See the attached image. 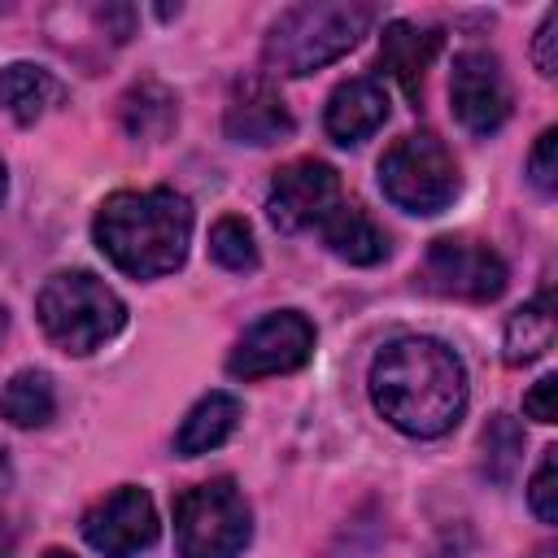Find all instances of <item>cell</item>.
Masks as SVG:
<instances>
[{"label":"cell","instance_id":"obj_20","mask_svg":"<svg viewBox=\"0 0 558 558\" xmlns=\"http://www.w3.org/2000/svg\"><path fill=\"white\" fill-rule=\"evenodd\" d=\"M174 118H179L174 96H170L161 83H153V78L135 83V87L122 96V126H126L135 140H166L170 126H174Z\"/></svg>","mask_w":558,"mask_h":558},{"label":"cell","instance_id":"obj_13","mask_svg":"<svg viewBox=\"0 0 558 558\" xmlns=\"http://www.w3.org/2000/svg\"><path fill=\"white\" fill-rule=\"evenodd\" d=\"M388 118V92L379 87V78L362 74V78H349L331 92L327 100V113H323V126L336 144H362L366 135H375Z\"/></svg>","mask_w":558,"mask_h":558},{"label":"cell","instance_id":"obj_24","mask_svg":"<svg viewBox=\"0 0 558 558\" xmlns=\"http://www.w3.org/2000/svg\"><path fill=\"white\" fill-rule=\"evenodd\" d=\"M527 174L545 196H554V187H558V131L554 126L541 131V140H536V148L527 157Z\"/></svg>","mask_w":558,"mask_h":558},{"label":"cell","instance_id":"obj_28","mask_svg":"<svg viewBox=\"0 0 558 558\" xmlns=\"http://www.w3.org/2000/svg\"><path fill=\"white\" fill-rule=\"evenodd\" d=\"M44 558H74V554H65V549H48Z\"/></svg>","mask_w":558,"mask_h":558},{"label":"cell","instance_id":"obj_7","mask_svg":"<svg viewBox=\"0 0 558 558\" xmlns=\"http://www.w3.org/2000/svg\"><path fill=\"white\" fill-rule=\"evenodd\" d=\"M423 288L436 296H453V301H493L506 288V262L466 235H440L427 244L423 270H418Z\"/></svg>","mask_w":558,"mask_h":558},{"label":"cell","instance_id":"obj_1","mask_svg":"<svg viewBox=\"0 0 558 558\" xmlns=\"http://www.w3.org/2000/svg\"><path fill=\"white\" fill-rule=\"evenodd\" d=\"M371 401L405 436L432 440L458 427L466 410V371L432 336H401L371 362Z\"/></svg>","mask_w":558,"mask_h":558},{"label":"cell","instance_id":"obj_22","mask_svg":"<svg viewBox=\"0 0 558 558\" xmlns=\"http://www.w3.org/2000/svg\"><path fill=\"white\" fill-rule=\"evenodd\" d=\"M519 453H523V432L514 427L510 414H493L488 427H484V471L497 484H506L514 462H519Z\"/></svg>","mask_w":558,"mask_h":558},{"label":"cell","instance_id":"obj_21","mask_svg":"<svg viewBox=\"0 0 558 558\" xmlns=\"http://www.w3.org/2000/svg\"><path fill=\"white\" fill-rule=\"evenodd\" d=\"M209 257H214L222 270H235V275L253 270V266H257V244H253L248 222L235 218V214L218 218L214 231H209Z\"/></svg>","mask_w":558,"mask_h":558},{"label":"cell","instance_id":"obj_29","mask_svg":"<svg viewBox=\"0 0 558 558\" xmlns=\"http://www.w3.org/2000/svg\"><path fill=\"white\" fill-rule=\"evenodd\" d=\"M4 327H9V314H4V305H0V336H4Z\"/></svg>","mask_w":558,"mask_h":558},{"label":"cell","instance_id":"obj_9","mask_svg":"<svg viewBox=\"0 0 558 558\" xmlns=\"http://www.w3.org/2000/svg\"><path fill=\"white\" fill-rule=\"evenodd\" d=\"M449 100H453L458 122L471 135H493L510 118V83H506L501 61L484 48L458 52L453 74H449Z\"/></svg>","mask_w":558,"mask_h":558},{"label":"cell","instance_id":"obj_11","mask_svg":"<svg viewBox=\"0 0 558 558\" xmlns=\"http://www.w3.org/2000/svg\"><path fill=\"white\" fill-rule=\"evenodd\" d=\"M336 201H340V179H336V170H331L327 161L305 157V161H292V166H283V170L275 174L270 196H266V214H270V222H275L279 231L296 235V231H305V227H318V222L331 214Z\"/></svg>","mask_w":558,"mask_h":558},{"label":"cell","instance_id":"obj_18","mask_svg":"<svg viewBox=\"0 0 558 558\" xmlns=\"http://www.w3.org/2000/svg\"><path fill=\"white\" fill-rule=\"evenodd\" d=\"M52 100H57V78L44 65L13 61L0 70V109L13 122H35Z\"/></svg>","mask_w":558,"mask_h":558},{"label":"cell","instance_id":"obj_8","mask_svg":"<svg viewBox=\"0 0 558 558\" xmlns=\"http://www.w3.org/2000/svg\"><path fill=\"white\" fill-rule=\"evenodd\" d=\"M314 353V323L296 310H275L257 318L240 344L227 357V371L235 379H262V375H288L305 366Z\"/></svg>","mask_w":558,"mask_h":558},{"label":"cell","instance_id":"obj_5","mask_svg":"<svg viewBox=\"0 0 558 558\" xmlns=\"http://www.w3.org/2000/svg\"><path fill=\"white\" fill-rule=\"evenodd\" d=\"M253 536V514L235 480H205L174 501L179 558H240Z\"/></svg>","mask_w":558,"mask_h":558},{"label":"cell","instance_id":"obj_3","mask_svg":"<svg viewBox=\"0 0 558 558\" xmlns=\"http://www.w3.org/2000/svg\"><path fill=\"white\" fill-rule=\"evenodd\" d=\"M371 4H357V0H305V4H292L275 17L270 35H266V65L275 74H288V78H301V74H314L323 65H331L336 57H344L371 26Z\"/></svg>","mask_w":558,"mask_h":558},{"label":"cell","instance_id":"obj_19","mask_svg":"<svg viewBox=\"0 0 558 558\" xmlns=\"http://www.w3.org/2000/svg\"><path fill=\"white\" fill-rule=\"evenodd\" d=\"M52 414H57V392L44 371H17L0 388V418H9L13 427H44Z\"/></svg>","mask_w":558,"mask_h":558},{"label":"cell","instance_id":"obj_12","mask_svg":"<svg viewBox=\"0 0 558 558\" xmlns=\"http://www.w3.org/2000/svg\"><path fill=\"white\" fill-rule=\"evenodd\" d=\"M227 135L235 144H253V148H266V144H279L296 131L283 96L270 87V78H240L231 87V100H227V118H222Z\"/></svg>","mask_w":558,"mask_h":558},{"label":"cell","instance_id":"obj_10","mask_svg":"<svg viewBox=\"0 0 558 558\" xmlns=\"http://www.w3.org/2000/svg\"><path fill=\"white\" fill-rule=\"evenodd\" d=\"M83 541L105 558H131L157 541V506L144 488H113L83 514Z\"/></svg>","mask_w":558,"mask_h":558},{"label":"cell","instance_id":"obj_14","mask_svg":"<svg viewBox=\"0 0 558 558\" xmlns=\"http://www.w3.org/2000/svg\"><path fill=\"white\" fill-rule=\"evenodd\" d=\"M436 52H440V35L432 26H418V22H388L379 35V65L401 83V92L410 100H418L427 65L436 61Z\"/></svg>","mask_w":558,"mask_h":558},{"label":"cell","instance_id":"obj_15","mask_svg":"<svg viewBox=\"0 0 558 558\" xmlns=\"http://www.w3.org/2000/svg\"><path fill=\"white\" fill-rule=\"evenodd\" d=\"M318 235L349 266H375L379 257H388V235L375 227V218L357 201H336L331 214L318 222Z\"/></svg>","mask_w":558,"mask_h":558},{"label":"cell","instance_id":"obj_16","mask_svg":"<svg viewBox=\"0 0 558 558\" xmlns=\"http://www.w3.org/2000/svg\"><path fill=\"white\" fill-rule=\"evenodd\" d=\"M240 401L231 397V392H209V397H201L192 410H187V418L179 423V436H174V449L183 453V458H196V453H209V449H218L235 427H240Z\"/></svg>","mask_w":558,"mask_h":558},{"label":"cell","instance_id":"obj_6","mask_svg":"<svg viewBox=\"0 0 558 558\" xmlns=\"http://www.w3.org/2000/svg\"><path fill=\"white\" fill-rule=\"evenodd\" d=\"M379 187L405 214H440L453 205L462 174L453 153L436 135H405L384 153Z\"/></svg>","mask_w":558,"mask_h":558},{"label":"cell","instance_id":"obj_27","mask_svg":"<svg viewBox=\"0 0 558 558\" xmlns=\"http://www.w3.org/2000/svg\"><path fill=\"white\" fill-rule=\"evenodd\" d=\"M9 545H13V536H9V527H4V523H0V558H4V554H9Z\"/></svg>","mask_w":558,"mask_h":558},{"label":"cell","instance_id":"obj_26","mask_svg":"<svg viewBox=\"0 0 558 558\" xmlns=\"http://www.w3.org/2000/svg\"><path fill=\"white\" fill-rule=\"evenodd\" d=\"M554 31H558V13L549 9L545 22H541V31H536V70H541V74H554V70H558V57H554V39H558V35H554Z\"/></svg>","mask_w":558,"mask_h":558},{"label":"cell","instance_id":"obj_23","mask_svg":"<svg viewBox=\"0 0 558 558\" xmlns=\"http://www.w3.org/2000/svg\"><path fill=\"white\" fill-rule=\"evenodd\" d=\"M558 449H545L536 475H532V488H527V501L536 510L541 523H558Z\"/></svg>","mask_w":558,"mask_h":558},{"label":"cell","instance_id":"obj_17","mask_svg":"<svg viewBox=\"0 0 558 558\" xmlns=\"http://www.w3.org/2000/svg\"><path fill=\"white\" fill-rule=\"evenodd\" d=\"M554 331H558V318H554V296L541 292L536 301L519 305L506 323V362L510 366H527L536 362L541 353L554 349Z\"/></svg>","mask_w":558,"mask_h":558},{"label":"cell","instance_id":"obj_25","mask_svg":"<svg viewBox=\"0 0 558 558\" xmlns=\"http://www.w3.org/2000/svg\"><path fill=\"white\" fill-rule=\"evenodd\" d=\"M523 414L536 423H554L558 418V375H541L532 384V392L523 397Z\"/></svg>","mask_w":558,"mask_h":558},{"label":"cell","instance_id":"obj_4","mask_svg":"<svg viewBox=\"0 0 558 558\" xmlns=\"http://www.w3.org/2000/svg\"><path fill=\"white\" fill-rule=\"evenodd\" d=\"M39 327L48 331V340L65 353H96L105 340H113L126 323V305L122 296L96 279L92 270H61L39 288L35 301Z\"/></svg>","mask_w":558,"mask_h":558},{"label":"cell","instance_id":"obj_30","mask_svg":"<svg viewBox=\"0 0 558 558\" xmlns=\"http://www.w3.org/2000/svg\"><path fill=\"white\" fill-rule=\"evenodd\" d=\"M0 196H4V161H0Z\"/></svg>","mask_w":558,"mask_h":558},{"label":"cell","instance_id":"obj_2","mask_svg":"<svg viewBox=\"0 0 558 558\" xmlns=\"http://www.w3.org/2000/svg\"><path fill=\"white\" fill-rule=\"evenodd\" d=\"M96 244L100 253L135 275V279H157L183 266L187 257V240H192V205L170 192V187H153V192H113L96 222Z\"/></svg>","mask_w":558,"mask_h":558}]
</instances>
